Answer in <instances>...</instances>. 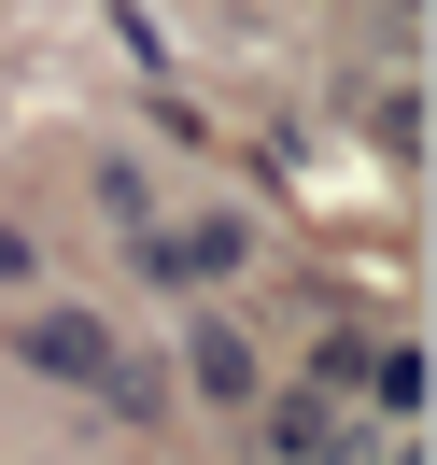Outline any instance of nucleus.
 I'll return each instance as SVG.
<instances>
[{"mask_svg":"<svg viewBox=\"0 0 437 465\" xmlns=\"http://www.w3.org/2000/svg\"><path fill=\"white\" fill-rule=\"evenodd\" d=\"M184 381H198L212 409H240L254 395V339H240V324H184Z\"/></svg>","mask_w":437,"mask_h":465,"instance_id":"nucleus-3","label":"nucleus"},{"mask_svg":"<svg viewBox=\"0 0 437 465\" xmlns=\"http://www.w3.org/2000/svg\"><path fill=\"white\" fill-rule=\"evenodd\" d=\"M142 268H155L170 296H198V282L240 268V226H226V212H170V226H142Z\"/></svg>","mask_w":437,"mask_h":465,"instance_id":"nucleus-1","label":"nucleus"},{"mask_svg":"<svg viewBox=\"0 0 437 465\" xmlns=\"http://www.w3.org/2000/svg\"><path fill=\"white\" fill-rule=\"evenodd\" d=\"M15 352H29L43 381H99V367H114V324H99V311H29Z\"/></svg>","mask_w":437,"mask_h":465,"instance_id":"nucleus-2","label":"nucleus"}]
</instances>
